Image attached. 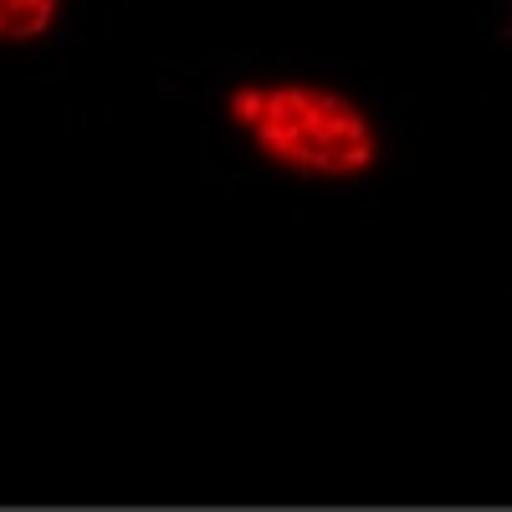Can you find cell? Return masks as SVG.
<instances>
[{
    "label": "cell",
    "instance_id": "cell-1",
    "mask_svg": "<svg viewBox=\"0 0 512 512\" xmlns=\"http://www.w3.org/2000/svg\"><path fill=\"white\" fill-rule=\"evenodd\" d=\"M221 113L256 159L292 180L354 185L384 154L369 108L313 77H241L226 88Z\"/></svg>",
    "mask_w": 512,
    "mask_h": 512
},
{
    "label": "cell",
    "instance_id": "cell-2",
    "mask_svg": "<svg viewBox=\"0 0 512 512\" xmlns=\"http://www.w3.org/2000/svg\"><path fill=\"white\" fill-rule=\"evenodd\" d=\"M67 0H0V47H31L57 31Z\"/></svg>",
    "mask_w": 512,
    "mask_h": 512
}]
</instances>
